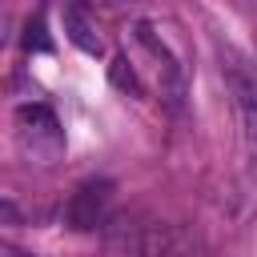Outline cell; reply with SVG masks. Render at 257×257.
<instances>
[{
	"label": "cell",
	"mask_w": 257,
	"mask_h": 257,
	"mask_svg": "<svg viewBox=\"0 0 257 257\" xmlns=\"http://www.w3.org/2000/svg\"><path fill=\"white\" fill-rule=\"evenodd\" d=\"M221 72H225V84H229V92L237 100L245 137L257 141V68L245 56H237L233 48H221Z\"/></svg>",
	"instance_id": "1"
},
{
	"label": "cell",
	"mask_w": 257,
	"mask_h": 257,
	"mask_svg": "<svg viewBox=\"0 0 257 257\" xmlns=\"http://www.w3.org/2000/svg\"><path fill=\"white\" fill-rule=\"evenodd\" d=\"M108 209H112V181H84L76 185V193L68 197L64 205V221L68 229L76 233H88V229H100L108 221Z\"/></svg>",
	"instance_id": "2"
},
{
	"label": "cell",
	"mask_w": 257,
	"mask_h": 257,
	"mask_svg": "<svg viewBox=\"0 0 257 257\" xmlns=\"http://www.w3.org/2000/svg\"><path fill=\"white\" fill-rule=\"evenodd\" d=\"M128 245L137 257H189V249H193L189 233L177 225H141Z\"/></svg>",
	"instance_id": "3"
},
{
	"label": "cell",
	"mask_w": 257,
	"mask_h": 257,
	"mask_svg": "<svg viewBox=\"0 0 257 257\" xmlns=\"http://www.w3.org/2000/svg\"><path fill=\"white\" fill-rule=\"evenodd\" d=\"M64 36H68L80 52H88V56H100V48H104V44H100V36L92 32L88 16H84L76 4H68V8H64Z\"/></svg>",
	"instance_id": "4"
},
{
	"label": "cell",
	"mask_w": 257,
	"mask_h": 257,
	"mask_svg": "<svg viewBox=\"0 0 257 257\" xmlns=\"http://www.w3.org/2000/svg\"><path fill=\"white\" fill-rule=\"evenodd\" d=\"M16 120H20L24 133H32V137H48L52 145L60 141V133H56V116H52L44 104H20V108H16Z\"/></svg>",
	"instance_id": "5"
},
{
	"label": "cell",
	"mask_w": 257,
	"mask_h": 257,
	"mask_svg": "<svg viewBox=\"0 0 257 257\" xmlns=\"http://www.w3.org/2000/svg\"><path fill=\"white\" fill-rule=\"evenodd\" d=\"M108 76H112V84L116 88H124V92H141V80H137V72H133V60L120 52V56H112V68H108Z\"/></svg>",
	"instance_id": "6"
},
{
	"label": "cell",
	"mask_w": 257,
	"mask_h": 257,
	"mask_svg": "<svg viewBox=\"0 0 257 257\" xmlns=\"http://www.w3.org/2000/svg\"><path fill=\"white\" fill-rule=\"evenodd\" d=\"M24 48L32 52H48L52 48V40H48V28H44V16H32L28 24H24Z\"/></svg>",
	"instance_id": "7"
},
{
	"label": "cell",
	"mask_w": 257,
	"mask_h": 257,
	"mask_svg": "<svg viewBox=\"0 0 257 257\" xmlns=\"http://www.w3.org/2000/svg\"><path fill=\"white\" fill-rule=\"evenodd\" d=\"M88 8H96V12H120V8H128L133 0H84Z\"/></svg>",
	"instance_id": "8"
},
{
	"label": "cell",
	"mask_w": 257,
	"mask_h": 257,
	"mask_svg": "<svg viewBox=\"0 0 257 257\" xmlns=\"http://www.w3.org/2000/svg\"><path fill=\"white\" fill-rule=\"evenodd\" d=\"M8 257H28V253H16V249H8Z\"/></svg>",
	"instance_id": "9"
}]
</instances>
